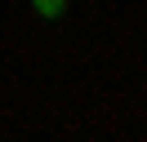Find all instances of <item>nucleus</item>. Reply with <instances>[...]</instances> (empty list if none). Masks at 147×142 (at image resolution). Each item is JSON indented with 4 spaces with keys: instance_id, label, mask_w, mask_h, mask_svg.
<instances>
[{
    "instance_id": "f257e3e1",
    "label": "nucleus",
    "mask_w": 147,
    "mask_h": 142,
    "mask_svg": "<svg viewBox=\"0 0 147 142\" xmlns=\"http://www.w3.org/2000/svg\"><path fill=\"white\" fill-rule=\"evenodd\" d=\"M63 5H67V0H36V13H45V18H58V13H63Z\"/></svg>"
}]
</instances>
